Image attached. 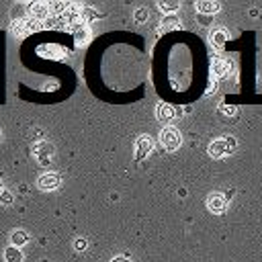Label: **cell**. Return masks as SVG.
<instances>
[{
	"mask_svg": "<svg viewBox=\"0 0 262 262\" xmlns=\"http://www.w3.org/2000/svg\"><path fill=\"white\" fill-rule=\"evenodd\" d=\"M235 149H237V139L231 137V135H225V137H219V139L211 141L209 147H207V154L215 160H221L225 156H231Z\"/></svg>",
	"mask_w": 262,
	"mask_h": 262,
	"instance_id": "6da1fadb",
	"label": "cell"
},
{
	"mask_svg": "<svg viewBox=\"0 0 262 262\" xmlns=\"http://www.w3.org/2000/svg\"><path fill=\"white\" fill-rule=\"evenodd\" d=\"M160 141H162V145H164L168 151H176V149L182 145V135H180V131H178L176 127L166 125V127L160 131Z\"/></svg>",
	"mask_w": 262,
	"mask_h": 262,
	"instance_id": "7a4b0ae2",
	"label": "cell"
},
{
	"mask_svg": "<svg viewBox=\"0 0 262 262\" xmlns=\"http://www.w3.org/2000/svg\"><path fill=\"white\" fill-rule=\"evenodd\" d=\"M33 158L37 160V164H41V166H47L51 160H53V156H55V147H53V143L51 141H37V143H33Z\"/></svg>",
	"mask_w": 262,
	"mask_h": 262,
	"instance_id": "3957f363",
	"label": "cell"
},
{
	"mask_svg": "<svg viewBox=\"0 0 262 262\" xmlns=\"http://www.w3.org/2000/svg\"><path fill=\"white\" fill-rule=\"evenodd\" d=\"M39 29H41V25H39V20H35V18H16V20H12V25H10V31H12L14 35H18V37L29 35V33L39 31Z\"/></svg>",
	"mask_w": 262,
	"mask_h": 262,
	"instance_id": "277c9868",
	"label": "cell"
},
{
	"mask_svg": "<svg viewBox=\"0 0 262 262\" xmlns=\"http://www.w3.org/2000/svg\"><path fill=\"white\" fill-rule=\"evenodd\" d=\"M151 149H154V139L149 135H139L135 139V160L137 162L145 160L151 154Z\"/></svg>",
	"mask_w": 262,
	"mask_h": 262,
	"instance_id": "5b68a950",
	"label": "cell"
},
{
	"mask_svg": "<svg viewBox=\"0 0 262 262\" xmlns=\"http://www.w3.org/2000/svg\"><path fill=\"white\" fill-rule=\"evenodd\" d=\"M59 184H61V176H59L57 172H45V174H41V176L37 178V186H39L41 190H45V192L59 188Z\"/></svg>",
	"mask_w": 262,
	"mask_h": 262,
	"instance_id": "8992f818",
	"label": "cell"
},
{
	"mask_svg": "<svg viewBox=\"0 0 262 262\" xmlns=\"http://www.w3.org/2000/svg\"><path fill=\"white\" fill-rule=\"evenodd\" d=\"M207 209L215 215H221L227 211V196L221 194V192H211L207 196Z\"/></svg>",
	"mask_w": 262,
	"mask_h": 262,
	"instance_id": "52a82bcc",
	"label": "cell"
},
{
	"mask_svg": "<svg viewBox=\"0 0 262 262\" xmlns=\"http://www.w3.org/2000/svg\"><path fill=\"white\" fill-rule=\"evenodd\" d=\"M211 70H213L215 78H227L233 72V63L229 59H225V57H213Z\"/></svg>",
	"mask_w": 262,
	"mask_h": 262,
	"instance_id": "ba28073f",
	"label": "cell"
},
{
	"mask_svg": "<svg viewBox=\"0 0 262 262\" xmlns=\"http://www.w3.org/2000/svg\"><path fill=\"white\" fill-rule=\"evenodd\" d=\"M49 4L45 2H31L27 6V12H29V18H35V20H43L47 14H49Z\"/></svg>",
	"mask_w": 262,
	"mask_h": 262,
	"instance_id": "9c48e42d",
	"label": "cell"
},
{
	"mask_svg": "<svg viewBox=\"0 0 262 262\" xmlns=\"http://www.w3.org/2000/svg\"><path fill=\"white\" fill-rule=\"evenodd\" d=\"M174 117H176V108H174L172 104H168V102H158V106H156V119H158L160 123H170Z\"/></svg>",
	"mask_w": 262,
	"mask_h": 262,
	"instance_id": "30bf717a",
	"label": "cell"
},
{
	"mask_svg": "<svg viewBox=\"0 0 262 262\" xmlns=\"http://www.w3.org/2000/svg\"><path fill=\"white\" fill-rule=\"evenodd\" d=\"M194 8H196L199 14L209 16V14L219 12L221 10V4L219 2H213V0H199V2H194Z\"/></svg>",
	"mask_w": 262,
	"mask_h": 262,
	"instance_id": "8fae6325",
	"label": "cell"
},
{
	"mask_svg": "<svg viewBox=\"0 0 262 262\" xmlns=\"http://www.w3.org/2000/svg\"><path fill=\"white\" fill-rule=\"evenodd\" d=\"M209 41H211V45H213V47L221 49V47H223V45L229 41V31H227L225 27H217V29L211 33Z\"/></svg>",
	"mask_w": 262,
	"mask_h": 262,
	"instance_id": "7c38bea8",
	"label": "cell"
},
{
	"mask_svg": "<svg viewBox=\"0 0 262 262\" xmlns=\"http://www.w3.org/2000/svg\"><path fill=\"white\" fill-rule=\"evenodd\" d=\"M29 242H31V233L27 229H12L10 231V246L20 248V246H27Z\"/></svg>",
	"mask_w": 262,
	"mask_h": 262,
	"instance_id": "4fadbf2b",
	"label": "cell"
},
{
	"mask_svg": "<svg viewBox=\"0 0 262 262\" xmlns=\"http://www.w3.org/2000/svg\"><path fill=\"white\" fill-rule=\"evenodd\" d=\"M88 39H90V29H88L86 25H78V27H74V41H76L78 47L84 45V43H88Z\"/></svg>",
	"mask_w": 262,
	"mask_h": 262,
	"instance_id": "5bb4252c",
	"label": "cell"
},
{
	"mask_svg": "<svg viewBox=\"0 0 262 262\" xmlns=\"http://www.w3.org/2000/svg\"><path fill=\"white\" fill-rule=\"evenodd\" d=\"M2 258L4 262H23V252L16 246H6L2 252Z\"/></svg>",
	"mask_w": 262,
	"mask_h": 262,
	"instance_id": "9a60e30c",
	"label": "cell"
},
{
	"mask_svg": "<svg viewBox=\"0 0 262 262\" xmlns=\"http://www.w3.org/2000/svg\"><path fill=\"white\" fill-rule=\"evenodd\" d=\"M180 27H182V25H180V20H178L176 16H172V14H170V16H166V18H164V23L160 25L158 33H166V31H170V29H180Z\"/></svg>",
	"mask_w": 262,
	"mask_h": 262,
	"instance_id": "2e32d148",
	"label": "cell"
},
{
	"mask_svg": "<svg viewBox=\"0 0 262 262\" xmlns=\"http://www.w3.org/2000/svg\"><path fill=\"white\" fill-rule=\"evenodd\" d=\"M158 8H160L164 14H168V16H170L172 12H176V10L180 8V2H176V0H174V2H166V0H160V2H158Z\"/></svg>",
	"mask_w": 262,
	"mask_h": 262,
	"instance_id": "e0dca14e",
	"label": "cell"
},
{
	"mask_svg": "<svg viewBox=\"0 0 262 262\" xmlns=\"http://www.w3.org/2000/svg\"><path fill=\"white\" fill-rule=\"evenodd\" d=\"M133 16H135V23H145L147 20V16H149V10L145 8V6H139V8H135V12H133Z\"/></svg>",
	"mask_w": 262,
	"mask_h": 262,
	"instance_id": "ac0fdd59",
	"label": "cell"
},
{
	"mask_svg": "<svg viewBox=\"0 0 262 262\" xmlns=\"http://www.w3.org/2000/svg\"><path fill=\"white\" fill-rule=\"evenodd\" d=\"M219 113H223L225 117H233L239 111H237V106H231V104H219Z\"/></svg>",
	"mask_w": 262,
	"mask_h": 262,
	"instance_id": "d6986e66",
	"label": "cell"
},
{
	"mask_svg": "<svg viewBox=\"0 0 262 262\" xmlns=\"http://www.w3.org/2000/svg\"><path fill=\"white\" fill-rule=\"evenodd\" d=\"M86 248H88V242H86L84 237H76V239H74V250H76V252H84Z\"/></svg>",
	"mask_w": 262,
	"mask_h": 262,
	"instance_id": "ffe728a7",
	"label": "cell"
},
{
	"mask_svg": "<svg viewBox=\"0 0 262 262\" xmlns=\"http://www.w3.org/2000/svg\"><path fill=\"white\" fill-rule=\"evenodd\" d=\"M10 203H12V192L4 188V190L0 192V205H10Z\"/></svg>",
	"mask_w": 262,
	"mask_h": 262,
	"instance_id": "44dd1931",
	"label": "cell"
},
{
	"mask_svg": "<svg viewBox=\"0 0 262 262\" xmlns=\"http://www.w3.org/2000/svg\"><path fill=\"white\" fill-rule=\"evenodd\" d=\"M49 8H51L53 12H57V14L63 12V10H68V6H66L63 2H53V4H49Z\"/></svg>",
	"mask_w": 262,
	"mask_h": 262,
	"instance_id": "7402d4cb",
	"label": "cell"
},
{
	"mask_svg": "<svg viewBox=\"0 0 262 262\" xmlns=\"http://www.w3.org/2000/svg\"><path fill=\"white\" fill-rule=\"evenodd\" d=\"M199 23H201V25H211V16H205V14H199Z\"/></svg>",
	"mask_w": 262,
	"mask_h": 262,
	"instance_id": "603a6c76",
	"label": "cell"
},
{
	"mask_svg": "<svg viewBox=\"0 0 262 262\" xmlns=\"http://www.w3.org/2000/svg\"><path fill=\"white\" fill-rule=\"evenodd\" d=\"M111 262H131V260H129L127 256H115V258H113Z\"/></svg>",
	"mask_w": 262,
	"mask_h": 262,
	"instance_id": "cb8c5ba5",
	"label": "cell"
},
{
	"mask_svg": "<svg viewBox=\"0 0 262 262\" xmlns=\"http://www.w3.org/2000/svg\"><path fill=\"white\" fill-rule=\"evenodd\" d=\"M215 88H217V82H215V80H211V84H209V88H207V94H211Z\"/></svg>",
	"mask_w": 262,
	"mask_h": 262,
	"instance_id": "d4e9b609",
	"label": "cell"
},
{
	"mask_svg": "<svg viewBox=\"0 0 262 262\" xmlns=\"http://www.w3.org/2000/svg\"><path fill=\"white\" fill-rule=\"evenodd\" d=\"M2 190H4V188H2V182H0V192H2Z\"/></svg>",
	"mask_w": 262,
	"mask_h": 262,
	"instance_id": "484cf974",
	"label": "cell"
},
{
	"mask_svg": "<svg viewBox=\"0 0 262 262\" xmlns=\"http://www.w3.org/2000/svg\"><path fill=\"white\" fill-rule=\"evenodd\" d=\"M0 141H2V131H0Z\"/></svg>",
	"mask_w": 262,
	"mask_h": 262,
	"instance_id": "4316f807",
	"label": "cell"
}]
</instances>
